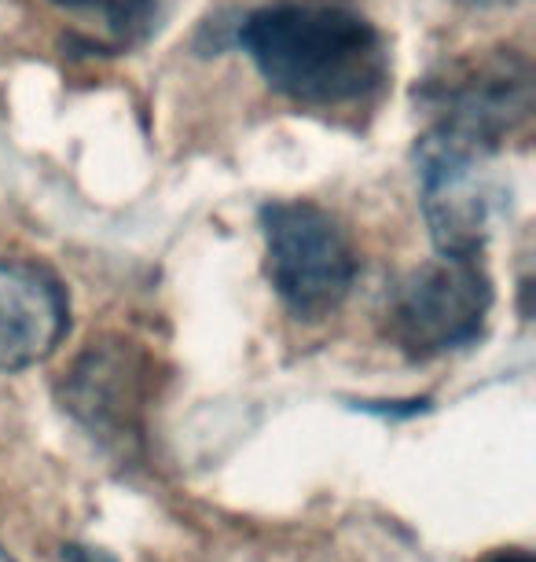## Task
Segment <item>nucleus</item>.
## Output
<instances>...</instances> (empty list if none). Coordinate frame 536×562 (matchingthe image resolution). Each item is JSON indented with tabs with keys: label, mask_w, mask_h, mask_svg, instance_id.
Segmentation results:
<instances>
[{
	"label": "nucleus",
	"mask_w": 536,
	"mask_h": 562,
	"mask_svg": "<svg viewBox=\"0 0 536 562\" xmlns=\"http://www.w3.org/2000/svg\"><path fill=\"white\" fill-rule=\"evenodd\" d=\"M415 177L434 250L441 258H481L503 199L492 151L426 130L415 144Z\"/></svg>",
	"instance_id": "obj_6"
},
{
	"label": "nucleus",
	"mask_w": 536,
	"mask_h": 562,
	"mask_svg": "<svg viewBox=\"0 0 536 562\" xmlns=\"http://www.w3.org/2000/svg\"><path fill=\"white\" fill-rule=\"evenodd\" d=\"M486 562H533L529 551L522 548H508V551H497V555H489Z\"/></svg>",
	"instance_id": "obj_10"
},
{
	"label": "nucleus",
	"mask_w": 536,
	"mask_h": 562,
	"mask_svg": "<svg viewBox=\"0 0 536 562\" xmlns=\"http://www.w3.org/2000/svg\"><path fill=\"white\" fill-rule=\"evenodd\" d=\"M159 390V360L125 335H103L62 371L59 405L103 449L129 460L144 449L147 412Z\"/></svg>",
	"instance_id": "obj_3"
},
{
	"label": "nucleus",
	"mask_w": 536,
	"mask_h": 562,
	"mask_svg": "<svg viewBox=\"0 0 536 562\" xmlns=\"http://www.w3.org/2000/svg\"><path fill=\"white\" fill-rule=\"evenodd\" d=\"M70 331L67 288L48 265L0 258V371H26Z\"/></svg>",
	"instance_id": "obj_7"
},
{
	"label": "nucleus",
	"mask_w": 536,
	"mask_h": 562,
	"mask_svg": "<svg viewBox=\"0 0 536 562\" xmlns=\"http://www.w3.org/2000/svg\"><path fill=\"white\" fill-rule=\"evenodd\" d=\"M236 45L272 92L309 111L367 108L390 85V41L356 0H269L239 19Z\"/></svg>",
	"instance_id": "obj_1"
},
{
	"label": "nucleus",
	"mask_w": 536,
	"mask_h": 562,
	"mask_svg": "<svg viewBox=\"0 0 536 562\" xmlns=\"http://www.w3.org/2000/svg\"><path fill=\"white\" fill-rule=\"evenodd\" d=\"M492 276L481 258H430L397 283L386 335L408 360H434L475 346L492 313Z\"/></svg>",
	"instance_id": "obj_4"
},
{
	"label": "nucleus",
	"mask_w": 536,
	"mask_h": 562,
	"mask_svg": "<svg viewBox=\"0 0 536 562\" xmlns=\"http://www.w3.org/2000/svg\"><path fill=\"white\" fill-rule=\"evenodd\" d=\"M0 562H15L12 555H8V551H4V544H0Z\"/></svg>",
	"instance_id": "obj_12"
},
{
	"label": "nucleus",
	"mask_w": 536,
	"mask_h": 562,
	"mask_svg": "<svg viewBox=\"0 0 536 562\" xmlns=\"http://www.w3.org/2000/svg\"><path fill=\"white\" fill-rule=\"evenodd\" d=\"M265 276L298 321H323L350 299L361 254L331 210L309 199H269L258 210Z\"/></svg>",
	"instance_id": "obj_2"
},
{
	"label": "nucleus",
	"mask_w": 536,
	"mask_h": 562,
	"mask_svg": "<svg viewBox=\"0 0 536 562\" xmlns=\"http://www.w3.org/2000/svg\"><path fill=\"white\" fill-rule=\"evenodd\" d=\"M415 97L434 114L430 130L459 136L497 155L533 111L529 59L514 48H492L481 56L445 63L419 85Z\"/></svg>",
	"instance_id": "obj_5"
},
{
	"label": "nucleus",
	"mask_w": 536,
	"mask_h": 562,
	"mask_svg": "<svg viewBox=\"0 0 536 562\" xmlns=\"http://www.w3.org/2000/svg\"><path fill=\"white\" fill-rule=\"evenodd\" d=\"M70 15L96 19L114 48H136L159 26V0H48Z\"/></svg>",
	"instance_id": "obj_8"
},
{
	"label": "nucleus",
	"mask_w": 536,
	"mask_h": 562,
	"mask_svg": "<svg viewBox=\"0 0 536 562\" xmlns=\"http://www.w3.org/2000/svg\"><path fill=\"white\" fill-rule=\"evenodd\" d=\"M464 4H475V8H508V4H518V0H464Z\"/></svg>",
	"instance_id": "obj_11"
},
{
	"label": "nucleus",
	"mask_w": 536,
	"mask_h": 562,
	"mask_svg": "<svg viewBox=\"0 0 536 562\" xmlns=\"http://www.w3.org/2000/svg\"><path fill=\"white\" fill-rule=\"evenodd\" d=\"M62 562H118L111 551L92 548V544H67L62 548Z\"/></svg>",
	"instance_id": "obj_9"
}]
</instances>
